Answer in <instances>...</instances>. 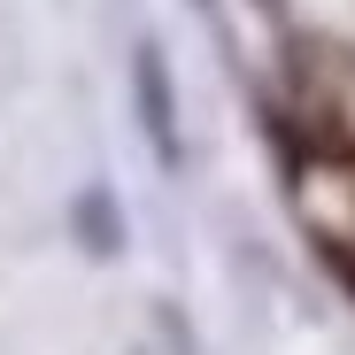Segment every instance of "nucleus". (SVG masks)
Returning <instances> with one entry per match:
<instances>
[{"label": "nucleus", "mask_w": 355, "mask_h": 355, "mask_svg": "<svg viewBox=\"0 0 355 355\" xmlns=\"http://www.w3.org/2000/svg\"><path fill=\"white\" fill-rule=\"evenodd\" d=\"M139 116H147V139H155V155L162 162H178V139H170V93H162V62L155 54H139Z\"/></svg>", "instance_id": "1"}]
</instances>
